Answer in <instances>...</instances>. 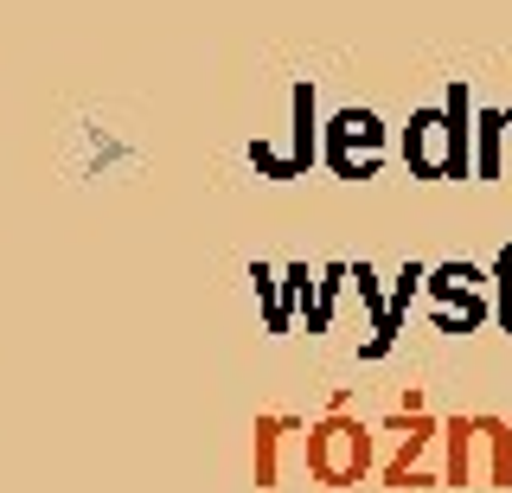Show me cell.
<instances>
[{
    "label": "cell",
    "instance_id": "7",
    "mask_svg": "<svg viewBox=\"0 0 512 493\" xmlns=\"http://www.w3.org/2000/svg\"><path fill=\"white\" fill-rule=\"evenodd\" d=\"M493 276H500V327L512 333V244L500 250V263H493Z\"/></svg>",
    "mask_w": 512,
    "mask_h": 493
},
{
    "label": "cell",
    "instance_id": "2",
    "mask_svg": "<svg viewBox=\"0 0 512 493\" xmlns=\"http://www.w3.org/2000/svg\"><path fill=\"white\" fill-rule=\"evenodd\" d=\"M474 455H487V487L512 481V429L500 417H468V423H448V481L468 487Z\"/></svg>",
    "mask_w": 512,
    "mask_h": 493
},
{
    "label": "cell",
    "instance_id": "4",
    "mask_svg": "<svg viewBox=\"0 0 512 493\" xmlns=\"http://www.w3.org/2000/svg\"><path fill=\"white\" fill-rule=\"evenodd\" d=\"M378 161H384V122L372 109H346L327 129V167L340 173V180H372Z\"/></svg>",
    "mask_w": 512,
    "mask_h": 493
},
{
    "label": "cell",
    "instance_id": "5",
    "mask_svg": "<svg viewBox=\"0 0 512 493\" xmlns=\"http://www.w3.org/2000/svg\"><path fill=\"white\" fill-rule=\"evenodd\" d=\"M500 135H506V109H487L480 116V180H500Z\"/></svg>",
    "mask_w": 512,
    "mask_h": 493
},
{
    "label": "cell",
    "instance_id": "1",
    "mask_svg": "<svg viewBox=\"0 0 512 493\" xmlns=\"http://www.w3.org/2000/svg\"><path fill=\"white\" fill-rule=\"evenodd\" d=\"M404 161L416 180H468V90L448 84L436 109H416L404 129Z\"/></svg>",
    "mask_w": 512,
    "mask_h": 493
},
{
    "label": "cell",
    "instance_id": "6",
    "mask_svg": "<svg viewBox=\"0 0 512 493\" xmlns=\"http://www.w3.org/2000/svg\"><path fill=\"white\" fill-rule=\"evenodd\" d=\"M455 282H468V269H436V295H455ZM474 321H487V301L461 295V327H474Z\"/></svg>",
    "mask_w": 512,
    "mask_h": 493
},
{
    "label": "cell",
    "instance_id": "3",
    "mask_svg": "<svg viewBox=\"0 0 512 493\" xmlns=\"http://www.w3.org/2000/svg\"><path fill=\"white\" fill-rule=\"evenodd\" d=\"M365 461H372V442H365V429L359 423H320L314 436H308V474L314 481H327V487H352L365 474Z\"/></svg>",
    "mask_w": 512,
    "mask_h": 493
}]
</instances>
